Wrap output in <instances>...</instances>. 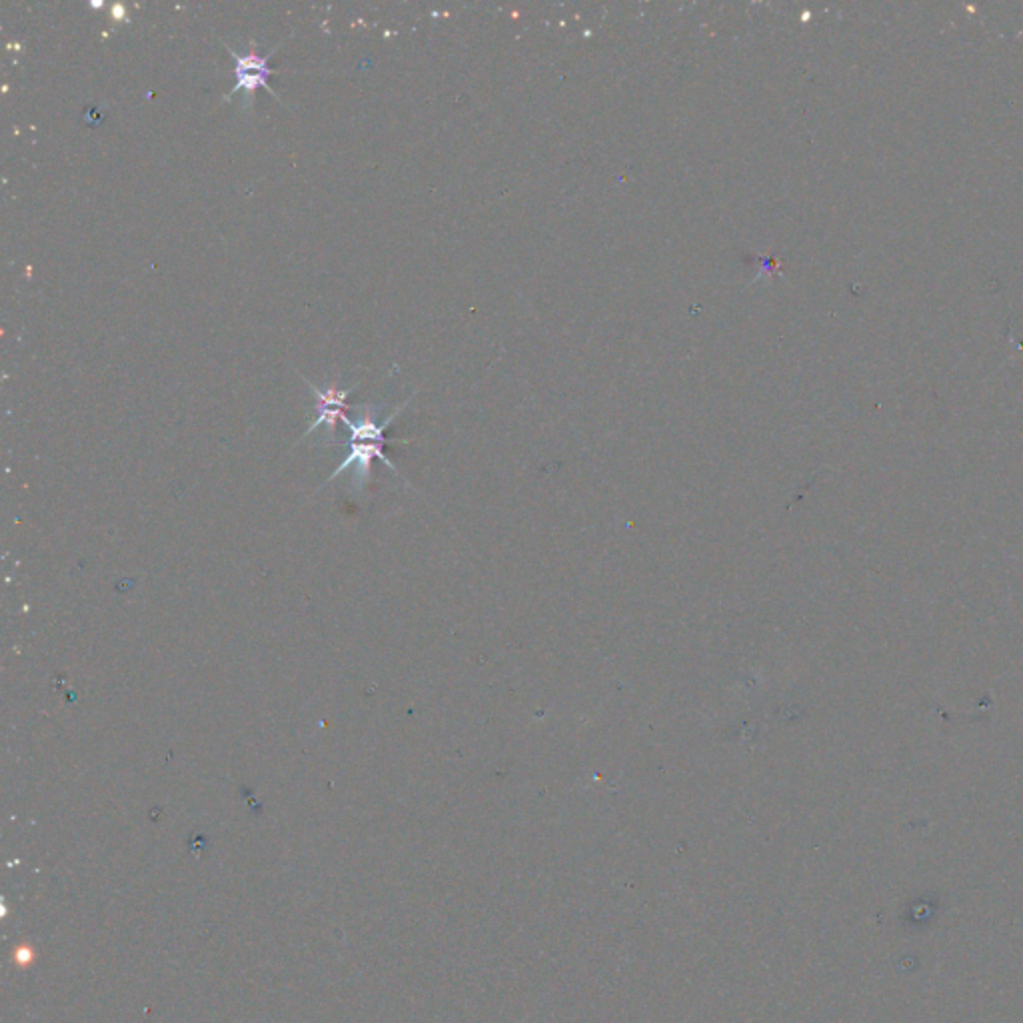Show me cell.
<instances>
[{"mask_svg":"<svg viewBox=\"0 0 1023 1023\" xmlns=\"http://www.w3.org/2000/svg\"><path fill=\"white\" fill-rule=\"evenodd\" d=\"M408 404V400H406ZM404 404V406H406ZM396 408L394 414H390L384 422H376V406H362V414H360V420L358 422H352L348 416L342 420L348 430H350V438L346 442V448H348V456L346 460L332 472V476L328 478V482H332L334 478H338L340 474H344L348 468H354V476H356V482L358 486L362 488L368 478H370V466H372V460L378 458L382 460L386 466H390L394 470V464L386 458L384 454V430L388 428V424L402 412V408Z\"/></svg>","mask_w":1023,"mask_h":1023,"instance_id":"6da1fadb","label":"cell"},{"mask_svg":"<svg viewBox=\"0 0 1023 1023\" xmlns=\"http://www.w3.org/2000/svg\"><path fill=\"white\" fill-rule=\"evenodd\" d=\"M224 48L232 54L234 58V74H236V84L234 88L224 96V100H232L238 92L244 94V108H250L252 106V100H254V92L256 88H266L274 98L280 100V96L276 94V90L270 86L268 78L274 74V70L270 68V58L276 54L278 48H272L270 52L266 54H260L254 44L250 46V50L246 52H236L232 46H228L224 42Z\"/></svg>","mask_w":1023,"mask_h":1023,"instance_id":"7a4b0ae2","label":"cell"},{"mask_svg":"<svg viewBox=\"0 0 1023 1023\" xmlns=\"http://www.w3.org/2000/svg\"><path fill=\"white\" fill-rule=\"evenodd\" d=\"M306 384L310 386V390H312V392H314V396H316V410H318V416H316L314 424L308 428L306 436H308L310 432H314V430H316L318 426H322V424H326L328 434H332L336 420H338V418H340V420H344V418H346V416H344V408H346V398H348V394L352 392V388L340 390L338 386H328V388H322V390H320V388H316V386H314L312 382H308V380H306Z\"/></svg>","mask_w":1023,"mask_h":1023,"instance_id":"3957f363","label":"cell"}]
</instances>
